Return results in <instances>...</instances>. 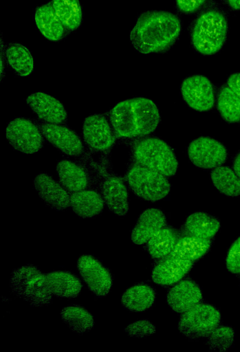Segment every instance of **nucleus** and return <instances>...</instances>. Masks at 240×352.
Returning <instances> with one entry per match:
<instances>
[{
    "label": "nucleus",
    "mask_w": 240,
    "mask_h": 352,
    "mask_svg": "<svg viewBox=\"0 0 240 352\" xmlns=\"http://www.w3.org/2000/svg\"><path fill=\"white\" fill-rule=\"evenodd\" d=\"M136 163L156 170L166 177L175 175L178 162L172 148L157 138H147L138 142L133 148Z\"/></svg>",
    "instance_id": "obj_5"
},
{
    "label": "nucleus",
    "mask_w": 240,
    "mask_h": 352,
    "mask_svg": "<svg viewBox=\"0 0 240 352\" xmlns=\"http://www.w3.org/2000/svg\"><path fill=\"white\" fill-rule=\"evenodd\" d=\"M34 186L39 197L52 209L63 210L70 205L66 188L46 173L38 174Z\"/></svg>",
    "instance_id": "obj_14"
},
{
    "label": "nucleus",
    "mask_w": 240,
    "mask_h": 352,
    "mask_svg": "<svg viewBox=\"0 0 240 352\" xmlns=\"http://www.w3.org/2000/svg\"><path fill=\"white\" fill-rule=\"evenodd\" d=\"M210 177L214 186L221 193L229 197L240 195V179L230 167L217 166L212 170Z\"/></svg>",
    "instance_id": "obj_27"
},
{
    "label": "nucleus",
    "mask_w": 240,
    "mask_h": 352,
    "mask_svg": "<svg viewBox=\"0 0 240 352\" xmlns=\"http://www.w3.org/2000/svg\"><path fill=\"white\" fill-rule=\"evenodd\" d=\"M124 331L130 336L142 338L153 334L155 327L148 320H140L129 324Z\"/></svg>",
    "instance_id": "obj_34"
},
{
    "label": "nucleus",
    "mask_w": 240,
    "mask_h": 352,
    "mask_svg": "<svg viewBox=\"0 0 240 352\" xmlns=\"http://www.w3.org/2000/svg\"><path fill=\"white\" fill-rule=\"evenodd\" d=\"M8 63L21 76L30 74L34 68V60L30 51L25 46L13 43L6 51Z\"/></svg>",
    "instance_id": "obj_31"
},
{
    "label": "nucleus",
    "mask_w": 240,
    "mask_h": 352,
    "mask_svg": "<svg viewBox=\"0 0 240 352\" xmlns=\"http://www.w3.org/2000/svg\"><path fill=\"white\" fill-rule=\"evenodd\" d=\"M78 272L93 294L98 297L106 296L112 285L109 271L90 255L81 256L77 262Z\"/></svg>",
    "instance_id": "obj_11"
},
{
    "label": "nucleus",
    "mask_w": 240,
    "mask_h": 352,
    "mask_svg": "<svg viewBox=\"0 0 240 352\" xmlns=\"http://www.w3.org/2000/svg\"><path fill=\"white\" fill-rule=\"evenodd\" d=\"M154 289L148 285L138 284L127 289L122 296L124 307L131 311H143L150 308L155 302Z\"/></svg>",
    "instance_id": "obj_26"
},
{
    "label": "nucleus",
    "mask_w": 240,
    "mask_h": 352,
    "mask_svg": "<svg viewBox=\"0 0 240 352\" xmlns=\"http://www.w3.org/2000/svg\"><path fill=\"white\" fill-rule=\"evenodd\" d=\"M206 0H175L177 8L185 14L196 12Z\"/></svg>",
    "instance_id": "obj_36"
},
{
    "label": "nucleus",
    "mask_w": 240,
    "mask_h": 352,
    "mask_svg": "<svg viewBox=\"0 0 240 352\" xmlns=\"http://www.w3.org/2000/svg\"><path fill=\"white\" fill-rule=\"evenodd\" d=\"M12 292L32 306L49 304L52 299L46 275L32 265L14 270L10 276Z\"/></svg>",
    "instance_id": "obj_4"
},
{
    "label": "nucleus",
    "mask_w": 240,
    "mask_h": 352,
    "mask_svg": "<svg viewBox=\"0 0 240 352\" xmlns=\"http://www.w3.org/2000/svg\"><path fill=\"white\" fill-rule=\"evenodd\" d=\"M233 170L240 179V152L234 157Z\"/></svg>",
    "instance_id": "obj_38"
},
{
    "label": "nucleus",
    "mask_w": 240,
    "mask_h": 352,
    "mask_svg": "<svg viewBox=\"0 0 240 352\" xmlns=\"http://www.w3.org/2000/svg\"><path fill=\"white\" fill-rule=\"evenodd\" d=\"M177 241L175 232L169 228H162L148 241V252L154 258L168 256Z\"/></svg>",
    "instance_id": "obj_28"
},
{
    "label": "nucleus",
    "mask_w": 240,
    "mask_h": 352,
    "mask_svg": "<svg viewBox=\"0 0 240 352\" xmlns=\"http://www.w3.org/2000/svg\"><path fill=\"white\" fill-rule=\"evenodd\" d=\"M221 314L213 306L197 304L184 312L178 322V329L189 339L208 336L219 324Z\"/></svg>",
    "instance_id": "obj_7"
},
{
    "label": "nucleus",
    "mask_w": 240,
    "mask_h": 352,
    "mask_svg": "<svg viewBox=\"0 0 240 352\" xmlns=\"http://www.w3.org/2000/svg\"><path fill=\"white\" fill-rule=\"evenodd\" d=\"M211 246L210 239L187 235L177 240L167 257L195 261L202 257Z\"/></svg>",
    "instance_id": "obj_25"
},
{
    "label": "nucleus",
    "mask_w": 240,
    "mask_h": 352,
    "mask_svg": "<svg viewBox=\"0 0 240 352\" xmlns=\"http://www.w3.org/2000/svg\"><path fill=\"white\" fill-rule=\"evenodd\" d=\"M57 16L65 28L74 31L82 22V9L78 0H52Z\"/></svg>",
    "instance_id": "obj_29"
},
{
    "label": "nucleus",
    "mask_w": 240,
    "mask_h": 352,
    "mask_svg": "<svg viewBox=\"0 0 240 352\" xmlns=\"http://www.w3.org/2000/svg\"><path fill=\"white\" fill-rule=\"evenodd\" d=\"M228 21L225 15L217 10H208L195 20L190 32L194 49L202 55L217 53L226 42Z\"/></svg>",
    "instance_id": "obj_3"
},
{
    "label": "nucleus",
    "mask_w": 240,
    "mask_h": 352,
    "mask_svg": "<svg viewBox=\"0 0 240 352\" xmlns=\"http://www.w3.org/2000/svg\"><path fill=\"white\" fill-rule=\"evenodd\" d=\"M105 204L118 216L125 215L129 210V193L124 182L118 177H109L101 185Z\"/></svg>",
    "instance_id": "obj_17"
},
{
    "label": "nucleus",
    "mask_w": 240,
    "mask_h": 352,
    "mask_svg": "<svg viewBox=\"0 0 240 352\" xmlns=\"http://www.w3.org/2000/svg\"><path fill=\"white\" fill-rule=\"evenodd\" d=\"M228 87L240 100V73L231 74L227 80Z\"/></svg>",
    "instance_id": "obj_37"
},
{
    "label": "nucleus",
    "mask_w": 240,
    "mask_h": 352,
    "mask_svg": "<svg viewBox=\"0 0 240 352\" xmlns=\"http://www.w3.org/2000/svg\"><path fill=\"white\" fill-rule=\"evenodd\" d=\"M30 109L42 120L61 124L67 120V111L63 104L54 97L43 92L32 93L26 99Z\"/></svg>",
    "instance_id": "obj_15"
},
{
    "label": "nucleus",
    "mask_w": 240,
    "mask_h": 352,
    "mask_svg": "<svg viewBox=\"0 0 240 352\" xmlns=\"http://www.w3.org/2000/svg\"><path fill=\"white\" fill-rule=\"evenodd\" d=\"M103 198L94 190H83L73 192L70 196V206L83 218H91L100 214L104 207Z\"/></svg>",
    "instance_id": "obj_20"
},
{
    "label": "nucleus",
    "mask_w": 240,
    "mask_h": 352,
    "mask_svg": "<svg viewBox=\"0 0 240 352\" xmlns=\"http://www.w3.org/2000/svg\"><path fill=\"white\" fill-rule=\"evenodd\" d=\"M6 134L13 148L23 153H35L43 146V135L40 129L24 118H17L10 121Z\"/></svg>",
    "instance_id": "obj_8"
},
{
    "label": "nucleus",
    "mask_w": 240,
    "mask_h": 352,
    "mask_svg": "<svg viewBox=\"0 0 240 352\" xmlns=\"http://www.w3.org/2000/svg\"><path fill=\"white\" fill-rule=\"evenodd\" d=\"M234 331L230 327H217L208 336L207 344L210 350L224 351L228 350L233 343Z\"/></svg>",
    "instance_id": "obj_33"
},
{
    "label": "nucleus",
    "mask_w": 240,
    "mask_h": 352,
    "mask_svg": "<svg viewBox=\"0 0 240 352\" xmlns=\"http://www.w3.org/2000/svg\"><path fill=\"white\" fill-rule=\"evenodd\" d=\"M166 218L163 212L157 208H148L139 216L131 232L133 243L142 245L147 242L159 230L164 228Z\"/></svg>",
    "instance_id": "obj_18"
},
{
    "label": "nucleus",
    "mask_w": 240,
    "mask_h": 352,
    "mask_svg": "<svg viewBox=\"0 0 240 352\" xmlns=\"http://www.w3.org/2000/svg\"><path fill=\"white\" fill-rule=\"evenodd\" d=\"M110 122L118 137H142L153 132L160 121L157 107L151 100L138 97L118 103L109 113Z\"/></svg>",
    "instance_id": "obj_2"
},
{
    "label": "nucleus",
    "mask_w": 240,
    "mask_h": 352,
    "mask_svg": "<svg viewBox=\"0 0 240 352\" xmlns=\"http://www.w3.org/2000/svg\"><path fill=\"white\" fill-rule=\"evenodd\" d=\"M190 162L201 168H215L221 166L227 160L228 151L219 141L210 137H199L188 146Z\"/></svg>",
    "instance_id": "obj_9"
},
{
    "label": "nucleus",
    "mask_w": 240,
    "mask_h": 352,
    "mask_svg": "<svg viewBox=\"0 0 240 352\" xmlns=\"http://www.w3.org/2000/svg\"><path fill=\"white\" fill-rule=\"evenodd\" d=\"M34 19L39 31L48 40L57 41L63 36L65 27L52 4L39 7L35 12Z\"/></svg>",
    "instance_id": "obj_21"
},
{
    "label": "nucleus",
    "mask_w": 240,
    "mask_h": 352,
    "mask_svg": "<svg viewBox=\"0 0 240 352\" xmlns=\"http://www.w3.org/2000/svg\"><path fill=\"white\" fill-rule=\"evenodd\" d=\"M228 6L234 10H240V0H226Z\"/></svg>",
    "instance_id": "obj_39"
},
{
    "label": "nucleus",
    "mask_w": 240,
    "mask_h": 352,
    "mask_svg": "<svg viewBox=\"0 0 240 352\" xmlns=\"http://www.w3.org/2000/svg\"><path fill=\"white\" fill-rule=\"evenodd\" d=\"M217 109L227 122H240V100L228 86L223 87L219 91Z\"/></svg>",
    "instance_id": "obj_32"
},
{
    "label": "nucleus",
    "mask_w": 240,
    "mask_h": 352,
    "mask_svg": "<svg viewBox=\"0 0 240 352\" xmlns=\"http://www.w3.org/2000/svg\"><path fill=\"white\" fill-rule=\"evenodd\" d=\"M193 267V261L167 257L153 270V280L159 285H171L179 282Z\"/></svg>",
    "instance_id": "obj_19"
},
{
    "label": "nucleus",
    "mask_w": 240,
    "mask_h": 352,
    "mask_svg": "<svg viewBox=\"0 0 240 352\" xmlns=\"http://www.w3.org/2000/svg\"><path fill=\"white\" fill-rule=\"evenodd\" d=\"M182 96L186 104L197 111L211 109L215 102V94L210 80L202 75L186 78L181 85Z\"/></svg>",
    "instance_id": "obj_10"
},
{
    "label": "nucleus",
    "mask_w": 240,
    "mask_h": 352,
    "mask_svg": "<svg viewBox=\"0 0 240 352\" xmlns=\"http://www.w3.org/2000/svg\"><path fill=\"white\" fill-rule=\"evenodd\" d=\"M47 283L51 293L61 298H73L81 292L80 280L67 272H52L46 275Z\"/></svg>",
    "instance_id": "obj_24"
},
{
    "label": "nucleus",
    "mask_w": 240,
    "mask_h": 352,
    "mask_svg": "<svg viewBox=\"0 0 240 352\" xmlns=\"http://www.w3.org/2000/svg\"><path fill=\"white\" fill-rule=\"evenodd\" d=\"M83 134L87 144L97 151L109 149L114 142L111 127L101 114H94L85 119Z\"/></svg>",
    "instance_id": "obj_13"
},
{
    "label": "nucleus",
    "mask_w": 240,
    "mask_h": 352,
    "mask_svg": "<svg viewBox=\"0 0 240 352\" xmlns=\"http://www.w3.org/2000/svg\"><path fill=\"white\" fill-rule=\"evenodd\" d=\"M56 171L61 184L68 190L76 192L85 190L89 185V177L80 165L69 161H60Z\"/></svg>",
    "instance_id": "obj_23"
},
{
    "label": "nucleus",
    "mask_w": 240,
    "mask_h": 352,
    "mask_svg": "<svg viewBox=\"0 0 240 352\" xmlns=\"http://www.w3.org/2000/svg\"><path fill=\"white\" fill-rule=\"evenodd\" d=\"M202 299L199 286L193 281L184 280L173 286L168 292L167 303L175 312L184 313Z\"/></svg>",
    "instance_id": "obj_16"
},
{
    "label": "nucleus",
    "mask_w": 240,
    "mask_h": 352,
    "mask_svg": "<svg viewBox=\"0 0 240 352\" xmlns=\"http://www.w3.org/2000/svg\"><path fill=\"white\" fill-rule=\"evenodd\" d=\"M63 321L74 332L84 333L91 330L94 324L92 315L78 305L65 307L61 314Z\"/></svg>",
    "instance_id": "obj_30"
},
{
    "label": "nucleus",
    "mask_w": 240,
    "mask_h": 352,
    "mask_svg": "<svg viewBox=\"0 0 240 352\" xmlns=\"http://www.w3.org/2000/svg\"><path fill=\"white\" fill-rule=\"evenodd\" d=\"M219 228V221L204 212H197L190 214L183 226V230L187 235L207 239L212 238Z\"/></svg>",
    "instance_id": "obj_22"
},
{
    "label": "nucleus",
    "mask_w": 240,
    "mask_h": 352,
    "mask_svg": "<svg viewBox=\"0 0 240 352\" xmlns=\"http://www.w3.org/2000/svg\"><path fill=\"white\" fill-rule=\"evenodd\" d=\"M182 30L175 14L163 10L142 13L130 33L133 47L140 53L164 52L177 40Z\"/></svg>",
    "instance_id": "obj_1"
},
{
    "label": "nucleus",
    "mask_w": 240,
    "mask_h": 352,
    "mask_svg": "<svg viewBox=\"0 0 240 352\" xmlns=\"http://www.w3.org/2000/svg\"><path fill=\"white\" fill-rule=\"evenodd\" d=\"M39 127L43 137L65 154L76 156L83 152L84 146L81 140L69 128L47 122L43 123Z\"/></svg>",
    "instance_id": "obj_12"
},
{
    "label": "nucleus",
    "mask_w": 240,
    "mask_h": 352,
    "mask_svg": "<svg viewBox=\"0 0 240 352\" xmlns=\"http://www.w3.org/2000/svg\"><path fill=\"white\" fill-rule=\"evenodd\" d=\"M126 178L132 191L149 201L162 200L170 192L171 185L166 176L138 163L131 166Z\"/></svg>",
    "instance_id": "obj_6"
},
{
    "label": "nucleus",
    "mask_w": 240,
    "mask_h": 352,
    "mask_svg": "<svg viewBox=\"0 0 240 352\" xmlns=\"http://www.w3.org/2000/svg\"><path fill=\"white\" fill-rule=\"evenodd\" d=\"M226 267L233 274L240 273V236L232 244L226 260Z\"/></svg>",
    "instance_id": "obj_35"
}]
</instances>
